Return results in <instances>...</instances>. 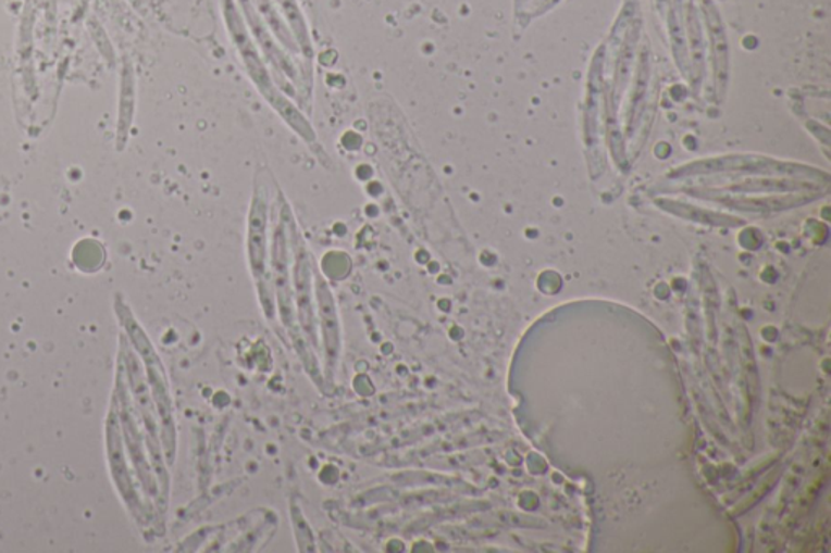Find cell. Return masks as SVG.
Instances as JSON below:
<instances>
[{"label": "cell", "instance_id": "1", "mask_svg": "<svg viewBox=\"0 0 831 553\" xmlns=\"http://www.w3.org/2000/svg\"><path fill=\"white\" fill-rule=\"evenodd\" d=\"M224 15H226L227 28H230L231 36H233L234 42H236L237 49H239L240 55H243L244 64H246L247 72L252 77L253 84L257 85L260 91H262L265 100L280 112L283 118L301 135L306 140H313V130L311 125L306 122V118L299 114L298 111L293 108L286 98L282 97L278 90H276L275 84L270 78L269 72H266L265 65H263L262 59H260L259 52L253 48V42L250 41L249 35H247L246 26H244L243 20H240L239 12L236 7L233 5L231 0H227L226 7H224Z\"/></svg>", "mask_w": 831, "mask_h": 553}, {"label": "cell", "instance_id": "2", "mask_svg": "<svg viewBox=\"0 0 831 553\" xmlns=\"http://www.w3.org/2000/svg\"><path fill=\"white\" fill-rule=\"evenodd\" d=\"M266 210L265 189L262 184H257L249 218V259L250 268L260 285L266 278Z\"/></svg>", "mask_w": 831, "mask_h": 553}, {"label": "cell", "instance_id": "3", "mask_svg": "<svg viewBox=\"0 0 831 553\" xmlns=\"http://www.w3.org/2000/svg\"><path fill=\"white\" fill-rule=\"evenodd\" d=\"M243 2L244 12H246L247 20H249L250 26H252L253 35H256L257 41L262 46L263 54L269 58L270 64L275 67V71L282 75V87L286 88L285 77L296 80L298 74H296L295 65L289 61L288 55L283 54L280 51L276 42L273 41L272 36L266 32L263 26L262 20H260L259 13L250 7V0H240Z\"/></svg>", "mask_w": 831, "mask_h": 553}, {"label": "cell", "instance_id": "4", "mask_svg": "<svg viewBox=\"0 0 831 553\" xmlns=\"http://www.w3.org/2000/svg\"><path fill=\"white\" fill-rule=\"evenodd\" d=\"M273 269H275L276 289H278L280 302L283 305L292 301L289 289L288 253H286L285 226L278 224L275 232V247H273Z\"/></svg>", "mask_w": 831, "mask_h": 553}, {"label": "cell", "instance_id": "5", "mask_svg": "<svg viewBox=\"0 0 831 553\" xmlns=\"http://www.w3.org/2000/svg\"><path fill=\"white\" fill-rule=\"evenodd\" d=\"M253 3H256L257 9H259L263 18L269 23L270 28L275 32V35L278 36L280 39H282L283 45H285L289 51L298 52V42L295 41L292 33L288 32V28H286L285 23L280 18L278 12L273 9L270 0H253Z\"/></svg>", "mask_w": 831, "mask_h": 553}, {"label": "cell", "instance_id": "6", "mask_svg": "<svg viewBox=\"0 0 831 553\" xmlns=\"http://www.w3.org/2000/svg\"><path fill=\"white\" fill-rule=\"evenodd\" d=\"M282 5L283 12H285L286 18L292 23L293 32H295L296 42L301 46L302 51L308 52L311 55V41H309L308 26H306L305 18H302L301 10H299L296 0H278Z\"/></svg>", "mask_w": 831, "mask_h": 553}]
</instances>
